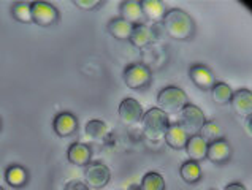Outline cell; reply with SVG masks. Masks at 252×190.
Here are the masks:
<instances>
[{
    "label": "cell",
    "mask_w": 252,
    "mask_h": 190,
    "mask_svg": "<svg viewBox=\"0 0 252 190\" xmlns=\"http://www.w3.org/2000/svg\"><path fill=\"white\" fill-rule=\"evenodd\" d=\"M13 16L19 23H32V6L31 3H26V2H18L13 5Z\"/></svg>",
    "instance_id": "cell-25"
},
{
    "label": "cell",
    "mask_w": 252,
    "mask_h": 190,
    "mask_svg": "<svg viewBox=\"0 0 252 190\" xmlns=\"http://www.w3.org/2000/svg\"><path fill=\"white\" fill-rule=\"evenodd\" d=\"M119 118L126 124H136L143 118V108L135 98H124L119 105Z\"/></svg>",
    "instance_id": "cell-11"
},
{
    "label": "cell",
    "mask_w": 252,
    "mask_h": 190,
    "mask_svg": "<svg viewBox=\"0 0 252 190\" xmlns=\"http://www.w3.org/2000/svg\"><path fill=\"white\" fill-rule=\"evenodd\" d=\"M232 89H230V86L225 84V83H216L211 89V97H213V101L218 105H227L230 103V100H232Z\"/></svg>",
    "instance_id": "cell-21"
},
{
    "label": "cell",
    "mask_w": 252,
    "mask_h": 190,
    "mask_svg": "<svg viewBox=\"0 0 252 190\" xmlns=\"http://www.w3.org/2000/svg\"><path fill=\"white\" fill-rule=\"evenodd\" d=\"M0 190H3V189H2V187H0Z\"/></svg>",
    "instance_id": "cell-32"
},
{
    "label": "cell",
    "mask_w": 252,
    "mask_h": 190,
    "mask_svg": "<svg viewBox=\"0 0 252 190\" xmlns=\"http://www.w3.org/2000/svg\"><path fill=\"white\" fill-rule=\"evenodd\" d=\"M205 122H206V118H205L203 111L192 103H187L183 108V111L179 113V122L178 124L187 131V133H189V136L198 135L201 127L205 126Z\"/></svg>",
    "instance_id": "cell-4"
},
{
    "label": "cell",
    "mask_w": 252,
    "mask_h": 190,
    "mask_svg": "<svg viewBox=\"0 0 252 190\" xmlns=\"http://www.w3.org/2000/svg\"><path fill=\"white\" fill-rule=\"evenodd\" d=\"M189 103L187 95L183 89H179L176 86H168L157 95V108L162 109L165 114H179L183 111V108Z\"/></svg>",
    "instance_id": "cell-3"
},
{
    "label": "cell",
    "mask_w": 252,
    "mask_h": 190,
    "mask_svg": "<svg viewBox=\"0 0 252 190\" xmlns=\"http://www.w3.org/2000/svg\"><path fill=\"white\" fill-rule=\"evenodd\" d=\"M141 190H165V179L160 173L148 171L141 179Z\"/></svg>",
    "instance_id": "cell-22"
},
{
    "label": "cell",
    "mask_w": 252,
    "mask_h": 190,
    "mask_svg": "<svg viewBox=\"0 0 252 190\" xmlns=\"http://www.w3.org/2000/svg\"><path fill=\"white\" fill-rule=\"evenodd\" d=\"M179 174L184 182L187 184H197V182L201 179V168L198 165V162H193V160H187L179 168Z\"/></svg>",
    "instance_id": "cell-20"
},
{
    "label": "cell",
    "mask_w": 252,
    "mask_h": 190,
    "mask_svg": "<svg viewBox=\"0 0 252 190\" xmlns=\"http://www.w3.org/2000/svg\"><path fill=\"white\" fill-rule=\"evenodd\" d=\"M143 131H145L146 138L153 141L160 140L165 136L167 130L170 127V118L159 108H151L143 114Z\"/></svg>",
    "instance_id": "cell-2"
},
{
    "label": "cell",
    "mask_w": 252,
    "mask_h": 190,
    "mask_svg": "<svg viewBox=\"0 0 252 190\" xmlns=\"http://www.w3.org/2000/svg\"><path fill=\"white\" fill-rule=\"evenodd\" d=\"M224 190H248V189L244 187V184H241V182H230L228 186H225Z\"/></svg>",
    "instance_id": "cell-30"
},
{
    "label": "cell",
    "mask_w": 252,
    "mask_h": 190,
    "mask_svg": "<svg viewBox=\"0 0 252 190\" xmlns=\"http://www.w3.org/2000/svg\"><path fill=\"white\" fill-rule=\"evenodd\" d=\"M230 157H232V146H230L225 138H220V140L208 144L206 158L211 160L213 163H225L230 160Z\"/></svg>",
    "instance_id": "cell-8"
},
{
    "label": "cell",
    "mask_w": 252,
    "mask_h": 190,
    "mask_svg": "<svg viewBox=\"0 0 252 190\" xmlns=\"http://www.w3.org/2000/svg\"><path fill=\"white\" fill-rule=\"evenodd\" d=\"M68 160L70 163H73L76 166H86L91 162L92 151L88 144L84 143H73L68 148Z\"/></svg>",
    "instance_id": "cell-16"
},
{
    "label": "cell",
    "mask_w": 252,
    "mask_h": 190,
    "mask_svg": "<svg viewBox=\"0 0 252 190\" xmlns=\"http://www.w3.org/2000/svg\"><path fill=\"white\" fill-rule=\"evenodd\" d=\"M6 182L13 187H23L26 182H27V171L24 170L23 166L19 165H13L6 170Z\"/></svg>",
    "instance_id": "cell-23"
},
{
    "label": "cell",
    "mask_w": 252,
    "mask_h": 190,
    "mask_svg": "<svg viewBox=\"0 0 252 190\" xmlns=\"http://www.w3.org/2000/svg\"><path fill=\"white\" fill-rule=\"evenodd\" d=\"M100 3L102 2H98V0H75V5L78 8H83V10H92Z\"/></svg>",
    "instance_id": "cell-28"
},
{
    "label": "cell",
    "mask_w": 252,
    "mask_h": 190,
    "mask_svg": "<svg viewBox=\"0 0 252 190\" xmlns=\"http://www.w3.org/2000/svg\"><path fill=\"white\" fill-rule=\"evenodd\" d=\"M121 19L127 21L128 24L138 26L143 24V11H141V3L135 2V0H127V2L121 3Z\"/></svg>",
    "instance_id": "cell-13"
},
{
    "label": "cell",
    "mask_w": 252,
    "mask_h": 190,
    "mask_svg": "<svg viewBox=\"0 0 252 190\" xmlns=\"http://www.w3.org/2000/svg\"><path fill=\"white\" fill-rule=\"evenodd\" d=\"M106 131H108L106 124L98 121V119H92L86 124V133H88L91 138H94V140H100V138H103L106 135Z\"/></svg>",
    "instance_id": "cell-26"
},
{
    "label": "cell",
    "mask_w": 252,
    "mask_h": 190,
    "mask_svg": "<svg viewBox=\"0 0 252 190\" xmlns=\"http://www.w3.org/2000/svg\"><path fill=\"white\" fill-rule=\"evenodd\" d=\"M184 149L190 160H193V162H200V160L206 158L208 143L200 135H192V136H189V140H187V144Z\"/></svg>",
    "instance_id": "cell-15"
},
{
    "label": "cell",
    "mask_w": 252,
    "mask_h": 190,
    "mask_svg": "<svg viewBox=\"0 0 252 190\" xmlns=\"http://www.w3.org/2000/svg\"><path fill=\"white\" fill-rule=\"evenodd\" d=\"M141 3V11H143V16L146 19L153 21V23H159V21L163 19L165 16V5L159 0H143Z\"/></svg>",
    "instance_id": "cell-17"
},
{
    "label": "cell",
    "mask_w": 252,
    "mask_h": 190,
    "mask_svg": "<svg viewBox=\"0 0 252 190\" xmlns=\"http://www.w3.org/2000/svg\"><path fill=\"white\" fill-rule=\"evenodd\" d=\"M124 83L130 89H143L151 83V70L143 63H130L124 70Z\"/></svg>",
    "instance_id": "cell-5"
},
{
    "label": "cell",
    "mask_w": 252,
    "mask_h": 190,
    "mask_svg": "<svg viewBox=\"0 0 252 190\" xmlns=\"http://www.w3.org/2000/svg\"><path fill=\"white\" fill-rule=\"evenodd\" d=\"M203 140L210 144V143H213V141H218V140H220V138H224V133H222V128L218 126L216 122H213V121H206L205 122V126L201 127V130H200V133H198Z\"/></svg>",
    "instance_id": "cell-24"
},
{
    "label": "cell",
    "mask_w": 252,
    "mask_h": 190,
    "mask_svg": "<svg viewBox=\"0 0 252 190\" xmlns=\"http://www.w3.org/2000/svg\"><path fill=\"white\" fill-rule=\"evenodd\" d=\"M32 21L35 24H38L41 27H49L57 23L59 19V13L54 8L51 3L48 2H32Z\"/></svg>",
    "instance_id": "cell-6"
},
{
    "label": "cell",
    "mask_w": 252,
    "mask_h": 190,
    "mask_svg": "<svg viewBox=\"0 0 252 190\" xmlns=\"http://www.w3.org/2000/svg\"><path fill=\"white\" fill-rule=\"evenodd\" d=\"M165 141L170 146L171 149H184L186 144H187V140H189V133L179 126V124H170V127L167 130V133H165Z\"/></svg>",
    "instance_id": "cell-12"
},
{
    "label": "cell",
    "mask_w": 252,
    "mask_h": 190,
    "mask_svg": "<svg viewBox=\"0 0 252 190\" xmlns=\"http://www.w3.org/2000/svg\"><path fill=\"white\" fill-rule=\"evenodd\" d=\"M230 106L241 118H248L249 114H252V91L249 89L235 91L232 95V100H230Z\"/></svg>",
    "instance_id": "cell-10"
},
{
    "label": "cell",
    "mask_w": 252,
    "mask_h": 190,
    "mask_svg": "<svg viewBox=\"0 0 252 190\" xmlns=\"http://www.w3.org/2000/svg\"><path fill=\"white\" fill-rule=\"evenodd\" d=\"M132 29H133L132 24H128L127 21L121 18H114L108 23V32L118 40H130Z\"/></svg>",
    "instance_id": "cell-18"
},
{
    "label": "cell",
    "mask_w": 252,
    "mask_h": 190,
    "mask_svg": "<svg viewBox=\"0 0 252 190\" xmlns=\"http://www.w3.org/2000/svg\"><path fill=\"white\" fill-rule=\"evenodd\" d=\"M162 24L165 27V32L175 40H189L195 32L193 19L179 8H171L165 13Z\"/></svg>",
    "instance_id": "cell-1"
},
{
    "label": "cell",
    "mask_w": 252,
    "mask_h": 190,
    "mask_svg": "<svg viewBox=\"0 0 252 190\" xmlns=\"http://www.w3.org/2000/svg\"><path fill=\"white\" fill-rule=\"evenodd\" d=\"M54 131L59 136H70L78 128V121L71 113H61L54 119Z\"/></svg>",
    "instance_id": "cell-14"
},
{
    "label": "cell",
    "mask_w": 252,
    "mask_h": 190,
    "mask_svg": "<svg viewBox=\"0 0 252 190\" xmlns=\"http://www.w3.org/2000/svg\"><path fill=\"white\" fill-rule=\"evenodd\" d=\"M84 178H86V182H88L92 189L100 190L110 182L111 173H110V168L103 163H92L86 168Z\"/></svg>",
    "instance_id": "cell-7"
},
{
    "label": "cell",
    "mask_w": 252,
    "mask_h": 190,
    "mask_svg": "<svg viewBox=\"0 0 252 190\" xmlns=\"http://www.w3.org/2000/svg\"><path fill=\"white\" fill-rule=\"evenodd\" d=\"M244 130H246V133L252 138V114H249L248 118H244Z\"/></svg>",
    "instance_id": "cell-29"
},
{
    "label": "cell",
    "mask_w": 252,
    "mask_h": 190,
    "mask_svg": "<svg viewBox=\"0 0 252 190\" xmlns=\"http://www.w3.org/2000/svg\"><path fill=\"white\" fill-rule=\"evenodd\" d=\"M128 190H141V186L140 184H132L130 187H128Z\"/></svg>",
    "instance_id": "cell-31"
},
{
    "label": "cell",
    "mask_w": 252,
    "mask_h": 190,
    "mask_svg": "<svg viewBox=\"0 0 252 190\" xmlns=\"http://www.w3.org/2000/svg\"><path fill=\"white\" fill-rule=\"evenodd\" d=\"M130 41H132V45L136 48H145L149 45L151 41H153V31H151V29L145 24L133 26Z\"/></svg>",
    "instance_id": "cell-19"
},
{
    "label": "cell",
    "mask_w": 252,
    "mask_h": 190,
    "mask_svg": "<svg viewBox=\"0 0 252 190\" xmlns=\"http://www.w3.org/2000/svg\"><path fill=\"white\" fill-rule=\"evenodd\" d=\"M63 190H89V187H88V184H84V182L80 179H71L65 184Z\"/></svg>",
    "instance_id": "cell-27"
},
{
    "label": "cell",
    "mask_w": 252,
    "mask_h": 190,
    "mask_svg": "<svg viewBox=\"0 0 252 190\" xmlns=\"http://www.w3.org/2000/svg\"><path fill=\"white\" fill-rule=\"evenodd\" d=\"M189 76L193 81V84H195L197 87H200V89H203V91L213 89V86L216 84L213 71L203 63L192 65V67L189 68Z\"/></svg>",
    "instance_id": "cell-9"
}]
</instances>
